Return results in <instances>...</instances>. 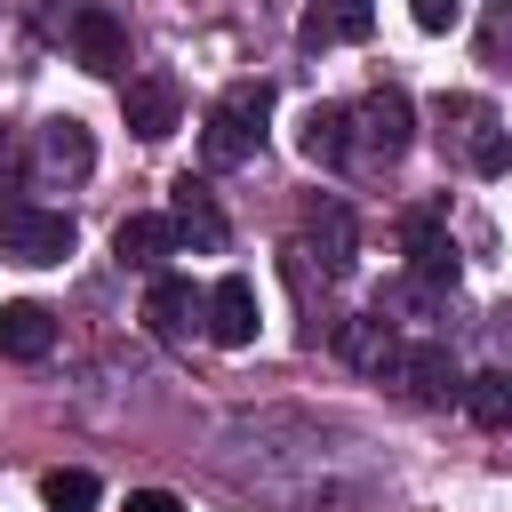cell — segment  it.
Segmentation results:
<instances>
[{
	"label": "cell",
	"mask_w": 512,
	"mask_h": 512,
	"mask_svg": "<svg viewBox=\"0 0 512 512\" xmlns=\"http://www.w3.org/2000/svg\"><path fill=\"white\" fill-rule=\"evenodd\" d=\"M8 192H16V144L0 136V208H8Z\"/></svg>",
	"instance_id": "cb8c5ba5"
},
{
	"label": "cell",
	"mask_w": 512,
	"mask_h": 512,
	"mask_svg": "<svg viewBox=\"0 0 512 512\" xmlns=\"http://www.w3.org/2000/svg\"><path fill=\"white\" fill-rule=\"evenodd\" d=\"M400 248H408V272L424 288H456V240H448L440 216H408L400 224Z\"/></svg>",
	"instance_id": "52a82bcc"
},
{
	"label": "cell",
	"mask_w": 512,
	"mask_h": 512,
	"mask_svg": "<svg viewBox=\"0 0 512 512\" xmlns=\"http://www.w3.org/2000/svg\"><path fill=\"white\" fill-rule=\"evenodd\" d=\"M72 56H80L88 72H120V64H128L120 16H112V8H72Z\"/></svg>",
	"instance_id": "9c48e42d"
},
{
	"label": "cell",
	"mask_w": 512,
	"mask_h": 512,
	"mask_svg": "<svg viewBox=\"0 0 512 512\" xmlns=\"http://www.w3.org/2000/svg\"><path fill=\"white\" fill-rule=\"evenodd\" d=\"M408 16H416L424 32H448V24L464 16V8H456V0H408Z\"/></svg>",
	"instance_id": "7402d4cb"
},
{
	"label": "cell",
	"mask_w": 512,
	"mask_h": 512,
	"mask_svg": "<svg viewBox=\"0 0 512 512\" xmlns=\"http://www.w3.org/2000/svg\"><path fill=\"white\" fill-rule=\"evenodd\" d=\"M336 352H344L352 368H376V376H384V368H392V352H400V336H392V320H384V312H352V320L336 328Z\"/></svg>",
	"instance_id": "4fadbf2b"
},
{
	"label": "cell",
	"mask_w": 512,
	"mask_h": 512,
	"mask_svg": "<svg viewBox=\"0 0 512 512\" xmlns=\"http://www.w3.org/2000/svg\"><path fill=\"white\" fill-rule=\"evenodd\" d=\"M296 152H304L312 168H344V160H352V112H344V104H312V112L296 120Z\"/></svg>",
	"instance_id": "30bf717a"
},
{
	"label": "cell",
	"mask_w": 512,
	"mask_h": 512,
	"mask_svg": "<svg viewBox=\"0 0 512 512\" xmlns=\"http://www.w3.org/2000/svg\"><path fill=\"white\" fill-rule=\"evenodd\" d=\"M96 496H104V488H96V472H80V464L40 480V504H48V512H96Z\"/></svg>",
	"instance_id": "ffe728a7"
},
{
	"label": "cell",
	"mask_w": 512,
	"mask_h": 512,
	"mask_svg": "<svg viewBox=\"0 0 512 512\" xmlns=\"http://www.w3.org/2000/svg\"><path fill=\"white\" fill-rule=\"evenodd\" d=\"M264 120H272V80H232V88H224V104L208 112V136H200L208 168L248 160V152L264 144Z\"/></svg>",
	"instance_id": "6da1fadb"
},
{
	"label": "cell",
	"mask_w": 512,
	"mask_h": 512,
	"mask_svg": "<svg viewBox=\"0 0 512 512\" xmlns=\"http://www.w3.org/2000/svg\"><path fill=\"white\" fill-rule=\"evenodd\" d=\"M312 248H320V272H352V208L344 200L312 208Z\"/></svg>",
	"instance_id": "e0dca14e"
},
{
	"label": "cell",
	"mask_w": 512,
	"mask_h": 512,
	"mask_svg": "<svg viewBox=\"0 0 512 512\" xmlns=\"http://www.w3.org/2000/svg\"><path fill=\"white\" fill-rule=\"evenodd\" d=\"M120 112H128V128L152 144V136H168V128H176V112H184V88H176L168 72H144V80H128V88H120Z\"/></svg>",
	"instance_id": "5b68a950"
},
{
	"label": "cell",
	"mask_w": 512,
	"mask_h": 512,
	"mask_svg": "<svg viewBox=\"0 0 512 512\" xmlns=\"http://www.w3.org/2000/svg\"><path fill=\"white\" fill-rule=\"evenodd\" d=\"M0 256H16V264H64V256H72V216H64V208H24V200H8V208H0Z\"/></svg>",
	"instance_id": "7a4b0ae2"
},
{
	"label": "cell",
	"mask_w": 512,
	"mask_h": 512,
	"mask_svg": "<svg viewBox=\"0 0 512 512\" xmlns=\"http://www.w3.org/2000/svg\"><path fill=\"white\" fill-rule=\"evenodd\" d=\"M144 320H152L160 336H184L192 320H208V296H200L192 280H176V272H160V280H152V296H144Z\"/></svg>",
	"instance_id": "7c38bea8"
},
{
	"label": "cell",
	"mask_w": 512,
	"mask_h": 512,
	"mask_svg": "<svg viewBox=\"0 0 512 512\" xmlns=\"http://www.w3.org/2000/svg\"><path fill=\"white\" fill-rule=\"evenodd\" d=\"M480 56H488L496 72H512V0H496V16L480 24Z\"/></svg>",
	"instance_id": "44dd1931"
},
{
	"label": "cell",
	"mask_w": 512,
	"mask_h": 512,
	"mask_svg": "<svg viewBox=\"0 0 512 512\" xmlns=\"http://www.w3.org/2000/svg\"><path fill=\"white\" fill-rule=\"evenodd\" d=\"M120 512H184V504H176L168 488H128V504H120Z\"/></svg>",
	"instance_id": "603a6c76"
},
{
	"label": "cell",
	"mask_w": 512,
	"mask_h": 512,
	"mask_svg": "<svg viewBox=\"0 0 512 512\" xmlns=\"http://www.w3.org/2000/svg\"><path fill=\"white\" fill-rule=\"evenodd\" d=\"M112 256H120V264H136V272H152L160 256H176V224L136 208V216H120V232H112Z\"/></svg>",
	"instance_id": "8fae6325"
},
{
	"label": "cell",
	"mask_w": 512,
	"mask_h": 512,
	"mask_svg": "<svg viewBox=\"0 0 512 512\" xmlns=\"http://www.w3.org/2000/svg\"><path fill=\"white\" fill-rule=\"evenodd\" d=\"M304 48H336V40H368V0H320L304 8Z\"/></svg>",
	"instance_id": "5bb4252c"
},
{
	"label": "cell",
	"mask_w": 512,
	"mask_h": 512,
	"mask_svg": "<svg viewBox=\"0 0 512 512\" xmlns=\"http://www.w3.org/2000/svg\"><path fill=\"white\" fill-rule=\"evenodd\" d=\"M464 408H472V424L512 432V368H480V376L464 384Z\"/></svg>",
	"instance_id": "ac0fdd59"
},
{
	"label": "cell",
	"mask_w": 512,
	"mask_h": 512,
	"mask_svg": "<svg viewBox=\"0 0 512 512\" xmlns=\"http://www.w3.org/2000/svg\"><path fill=\"white\" fill-rule=\"evenodd\" d=\"M168 224H176V248H200V256H216L224 240H232V224H224V208L184 176L176 184V200H168Z\"/></svg>",
	"instance_id": "8992f818"
},
{
	"label": "cell",
	"mask_w": 512,
	"mask_h": 512,
	"mask_svg": "<svg viewBox=\"0 0 512 512\" xmlns=\"http://www.w3.org/2000/svg\"><path fill=\"white\" fill-rule=\"evenodd\" d=\"M464 160H472L480 176H504V168H512V136H504V128H496V120L480 112V120L464 128Z\"/></svg>",
	"instance_id": "d6986e66"
},
{
	"label": "cell",
	"mask_w": 512,
	"mask_h": 512,
	"mask_svg": "<svg viewBox=\"0 0 512 512\" xmlns=\"http://www.w3.org/2000/svg\"><path fill=\"white\" fill-rule=\"evenodd\" d=\"M48 344H56V320L40 304H0V352L8 360H40Z\"/></svg>",
	"instance_id": "2e32d148"
},
{
	"label": "cell",
	"mask_w": 512,
	"mask_h": 512,
	"mask_svg": "<svg viewBox=\"0 0 512 512\" xmlns=\"http://www.w3.org/2000/svg\"><path fill=\"white\" fill-rule=\"evenodd\" d=\"M208 336L216 344H256V280L248 272H224L216 288H208Z\"/></svg>",
	"instance_id": "ba28073f"
},
{
	"label": "cell",
	"mask_w": 512,
	"mask_h": 512,
	"mask_svg": "<svg viewBox=\"0 0 512 512\" xmlns=\"http://www.w3.org/2000/svg\"><path fill=\"white\" fill-rule=\"evenodd\" d=\"M384 384H400L408 400H448L464 376H456V360H448L440 344H400V352H392V368H384Z\"/></svg>",
	"instance_id": "277c9868"
},
{
	"label": "cell",
	"mask_w": 512,
	"mask_h": 512,
	"mask_svg": "<svg viewBox=\"0 0 512 512\" xmlns=\"http://www.w3.org/2000/svg\"><path fill=\"white\" fill-rule=\"evenodd\" d=\"M40 168H48V176H88V168H96L88 128H80V120H48V128H40Z\"/></svg>",
	"instance_id": "9a60e30c"
},
{
	"label": "cell",
	"mask_w": 512,
	"mask_h": 512,
	"mask_svg": "<svg viewBox=\"0 0 512 512\" xmlns=\"http://www.w3.org/2000/svg\"><path fill=\"white\" fill-rule=\"evenodd\" d=\"M352 128H360V144H368L376 160H400V152L416 144V104H408L400 88H376V96L352 112Z\"/></svg>",
	"instance_id": "3957f363"
}]
</instances>
